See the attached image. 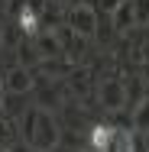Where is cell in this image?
I'll list each match as a JSON object with an SVG mask.
<instances>
[{
    "mask_svg": "<svg viewBox=\"0 0 149 152\" xmlns=\"http://www.w3.org/2000/svg\"><path fill=\"white\" fill-rule=\"evenodd\" d=\"M110 23L120 36H126L130 29H136V13H133V0H123L117 10L110 13Z\"/></svg>",
    "mask_w": 149,
    "mask_h": 152,
    "instance_id": "8992f818",
    "label": "cell"
},
{
    "mask_svg": "<svg viewBox=\"0 0 149 152\" xmlns=\"http://www.w3.org/2000/svg\"><path fill=\"white\" fill-rule=\"evenodd\" d=\"M133 13H136V26L149 23V0H133Z\"/></svg>",
    "mask_w": 149,
    "mask_h": 152,
    "instance_id": "30bf717a",
    "label": "cell"
},
{
    "mask_svg": "<svg viewBox=\"0 0 149 152\" xmlns=\"http://www.w3.org/2000/svg\"><path fill=\"white\" fill-rule=\"evenodd\" d=\"M97 104L104 107V110H120L123 104H126V94H123V75H117V71H107L101 81H97Z\"/></svg>",
    "mask_w": 149,
    "mask_h": 152,
    "instance_id": "3957f363",
    "label": "cell"
},
{
    "mask_svg": "<svg viewBox=\"0 0 149 152\" xmlns=\"http://www.w3.org/2000/svg\"><path fill=\"white\" fill-rule=\"evenodd\" d=\"M81 152H94V149H91V146H84V149H81Z\"/></svg>",
    "mask_w": 149,
    "mask_h": 152,
    "instance_id": "2e32d148",
    "label": "cell"
},
{
    "mask_svg": "<svg viewBox=\"0 0 149 152\" xmlns=\"http://www.w3.org/2000/svg\"><path fill=\"white\" fill-rule=\"evenodd\" d=\"M65 23L78 36L94 39L97 36V23H101V10L94 3H71V7H65Z\"/></svg>",
    "mask_w": 149,
    "mask_h": 152,
    "instance_id": "7a4b0ae2",
    "label": "cell"
},
{
    "mask_svg": "<svg viewBox=\"0 0 149 152\" xmlns=\"http://www.w3.org/2000/svg\"><path fill=\"white\" fill-rule=\"evenodd\" d=\"M3 97H7V84H3V71H0V107H3Z\"/></svg>",
    "mask_w": 149,
    "mask_h": 152,
    "instance_id": "4fadbf2b",
    "label": "cell"
},
{
    "mask_svg": "<svg viewBox=\"0 0 149 152\" xmlns=\"http://www.w3.org/2000/svg\"><path fill=\"white\" fill-rule=\"evenodd\" d=\"M130 123H133V129H136V133H146V129H149V97H143V100L133 107Z\"/></svg>",
    "mask_w": 149,
    "mask_h": 152,
    "instance_id": "ba28073f",
    "label": "cell"
},
{
    "mask_svg": "<svg viewBox=\"0 0 149 152\" xmlns=\"http://www.w3.org/2000/svg\"><path fill=\"white\" fill-rule=\"evenodd\" d=\"M104 152H133V133L126 129H114V139L107 142Z\"/></svg>",
    "mask_w": 149,
    "mask_h": 152,
    "instance_id": "9c48e42d",
    "label": "cell"
},
{
    "mask_svg": "<svg viewBox=\"0 0 149 152\" xmlns=\"http://www.w3.org/2000/svg\"><path fill=\"white\" fill-rule=\"evenodd\" d=\"M120 3H123V0H101V3H97V10H104V13H114Z\"/></svg>",
    "mask_w": 149,
    "mask_h": 152,
    "instance_id": "7c38bea8",
    "label": "cell"
},
{
    "mask_svg": "<svg viewBox=\"0 0 149 152\" xmlns=\"http://www.w3.org/2000/svg\"><path fill=\"white\" fill-rule=\"evenodd\" d=\"M26 7H29V0H7V3H3V10L10 13V20H16L20 10H26Z\"/></svg>",
    "mask_w": 149,
    "mask_h": 152,
    "instance_id": "8fae6325",
    "label": "cell"
},
{
    "mask_svg": "<svg viewBox=\"0 0 149 152\" xmlns=\"http://www.w3.org/2000/svg\"><path fill=\"white\" fill-rule=\"evenodd\" d=\"M55 36H59V42H62V55H65L68 61H78L84 52H88V39H84V36H78L68 23L55 26Z\"/></svg>",
    "mask_w": 149,
    "mask_h": 152,
    "instance_id": "277c9868",
    "label": "cell"
},
{
    "mask_svg": "<svg viewBox=\"0 0 149 152\" xmlns=\"http://www.w3.org/2000/svg\"><path fill=\"white\" fill-rule=\"evenodd\" d=\"M3 84H7V94H32L36 71L26 65H13L10 71H3Z\"/></svg>",
    "mask_w": 149,
    "mask_h": 152,
    "instance_id": "5b68a950",
    "label": "cell"
},
{
    "mask_svg": "<svg viewBox=\"0 0 149 152\" xmlns=\"http://www.w3.org/2000/svg\"><path fill=\"white\" fill-rule=\"evenodd\" d=\"M20 129H23V142H29L32 152L59 149L62 126H59V120H55L46 107H29V110L20 117Z\"/></svg>",
    "mask_w": 149,
    "mask_h": 152,
    "instance_id": "6da1fadb",
    "label": "cell"
},
{
    "mask_svg": "<svg viewBox=\"0 0 149 152\" xmlns=\"http://www.w3.org/2000/svg\"><path fill=\"white\" fill-rule=\"evenodd\" d=\"M139 136H143V142H146V149H149V129H146V133H139Z\"/></svg>",
    "mask_w": 149,
    "mask_h": 152,
    "instance_id": "5bb4252c",
    "label": "cell"
},
{
    "mask_svg": "<svg viewBox=\"0 0 149 152\" xmlns=\"http://www.w3.org/2000/svg\"><path fill=\"white\" fill-rule=\"evenodd\" d=\"M49 152H62V149H49Z\"/></svg>",
    "mask_w": 149,
    "mask_h": 152,
    "instance_id": "e0dca14e",
    "label": "cell"
},
{
    "mask_svg": "<svg viewBox=\"0 0 149 152\" xmlns=\"http://www.w3.org/2000/svg\"><path fill=\"white\" fill-rule=\"evenodd\" d=\"M0 45H3V23H0Z\"/></svg>",
    "mask_w": 149,
    "mask_h": 152,
    "instance_id": "9a60e30c",
    "label": "cell"
},
{
    "mask_svg": "<svg viewBox=\"0 0 149 152\" xmlns=\"http://www.w3.org/2000/svg\"><path fill=\"white\" fill-rule=\"evenodd\" d=\"M3 3H7V0H0V7H3Z\"/></svg>",
    "mask_w": 149,
    "mask_h": 152,
    "instance_id": "ac0fdd59",
    "label": "cell"
},
{
    "mask_svg": "<svg viewBox=\"0 0 149 152\" xmlns=\"http://www.w3.org/2000/svg\"><path fill=\"white\" fill-rule=\"evenodd\" d=\"M114 129H117V126H110V123H91L88 126V146L94 152H104L107 142L114 139Z\"/></svg>",
    "mask_w": 149,
    "mask_h": 152,
    "instance_id": "52a82bcc",
    "label": "cell"
}]
</instances>
